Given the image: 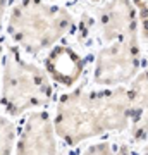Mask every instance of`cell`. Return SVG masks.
<instances>
[{
  "label": "cell",
  "mask_w": 148,
  "mask_h": 155,
  "mask_svg": "<svg viewBox=\"0 0 148 155\" xmlns=\"http://www.w3.org/2000/svg\"><path fill=\"white\" fill-rule=\"evenodd\" d=\"M54 88L47 71L33 62L24 61L16 48L4 54L0 105L9 116H22L26 112L41 109L50 102Z\"/></svg>",
  "instance_id": "3"
},
{
  "label": "cell",
  "mask_w": 148,
  "mask_h": 155,
  "mask_svg": "<svg viewBox=\"0 0 148 155\" xmlns=\"http://www.w3.org/2000/svg\"><path fill=\"white\" fill-rule=\"evenodd\" d=\"M91 2H98V0H91Z\"/></svg>",
  "instance_id": "15"
},
{
  "label": "cell",
  "mask_w": 148,
  "mask_h": 155,
  "mask_svg": "<svg viewBox=\"0 0 148 155\" xmlns=\"http://www.w3.org/2000/svg\"><path fill=\"white\" fill-rule=\"evenodd\" d=\"M4 47H2V43H0V76H2V62H4Z\"/></svg>",
  "instance_id": "13"
},
{
  "label": "cell",
  "mask_w": 148,
  "mask_h": 155,
  "mask_svg": "<svg viewBox=\"0 0 148 155\" xmlns=\"http://www.w3.org/2000/svg\"><path fill=\"white\" fill-rule=\"evenodd\" d=\"M16 127L5 116H0V155H12Z\"/></svg>",
  "instance_id": "9"
},
{
  "label": "cell",
  "mask_w": 148,
  "mask_h": 155,
  "mask_svg": "<svg viewBox=\"0 0 148 155\" xmlns=\"http://www.w3.org/2000/svg\"><path fill=\"white\" fill-rule=\"evenodd\" d=\"M16 155H57V133L47 112L28 114L16 143Z\"/></svg>",
  "instance_id": "5"
},
{
  "label": "cell",
  "mask_w": 148,
  "mask_h": 155,
  "mask_svg": "<svg viewBox=\"0 0 148 155\" xmlns=\"http://www.w3.org/2000/svg\"><path fill=\"white\" fill-rule=\"evenodd\" d=\"M100 38L110 43L115 40L138 35V16L131 0H109L98 12Z\"/></svg>",
  "instance_id": "6"
},
{
  "label": "cell",
  "mask_w": 148,
  "mask_h": 155,
  "mask_svg": "<svg viewBox=\"0 0 148 155\" xmlns=\"http://www.w3.org/2000/svg\"><path fill=\"white\" fill-rule=\"evenodd\" d=\"M134 9L138 16V29L143 40L148 41V0H134Z\"/></svg>",
  "instance_id": "11"
},
{
  "label": "cell",
  "mask_w": 148,
  "mask_h": 155,
  "mask_svg": "<svg viewBox=\"0 0 148 155\" xmlns=\"http://www.w3.org/2000/svg\"><path fill=\"white\" fill-rule=\"evenodd\" d=\"M74 26V17L67 9L45 0H19L7 19L11 40L29 54L52 48Z\"/></svg>",
  "instance_id": "2"
},
{
  "label": "cell",
  "mask_w": 148,
  "mask_h": 155,
  "mask_svg": "<svg viewBox=\"0 0 148 155\" xmlns=\"http://www.w3.org/2000/svg\"><path fill=\"white\" fill-rule=\"evenodd\" d=\"M7 4H9V0H0V29L4 26V17H5V12H7Z\"/></svg>",
  "instance_id": "12"
},
{
  "label": "cell",
  "mask_w": 148,
  "mask_h": 155,
  "mask_svg": "<svg viewBox=\"0 0 148 155\" xmlns=\"http://www.w3.org/2000/svg\"><path fill=\"white\" fill-rule=\"evenodd\" d=\"M140 61L141 48L138 35L110 41L97 54L93 69L95 83L105 88L129 83L140 71Z\"/></svg>",
  "instance_id": "4"
},
{
  "label": "cell",
  "mask_w": 148,
  "mask_h": 155,
  "mask_svg": "<svg viewBox=\"0 0 148 155\" xmlns=\"http://www.w3.org/2000/svg\"><path fill=\"white\" fill-rule=\"evenodd\" d=\"M127 105H129V126L134 140L148 138V69L138 72L131 79L127 88Z\"/></svg>",
  "instance_id": "7"
},
{
  "label": "cell",
  "mask_w": 148,
  "mask_h": 155,
  "mask_svg": "<svg viewBox=\"0 0 148 155\" xmlns=\"http://www.w3.org/2000/svg\"><path fill=\"white\" fill-rule=\"evenodd\" d=\"M81 155H133V152L127 145H112L110 141H104L88 147Z\"/></svg>",
  "instance_id": "10"
},
{
  "label": "cell",
  "mask_w": 148,
  "mask_h": 155,
  "mask_svg": "<svg viewBox=\"0 0 148 155\" xmlns=\"http://www.w3.org/2000/svg\"><path fill=\"white\" fill-rule=\"evenodd\" d=\"M138 155H148V138L145 140V147L141 148V152H140Z\"/></svg>",
  "instance_id": "14"
},
{
  "label": "cell",
  "mask_w": 148,
  "mask_h": 155,
  "mask_svg": "<svg viewBox=\"0 0 148 155\" xmlns=\"http://www.w3.org/2000/svg\"><path fill=\"white\" fill-rule=\"evenodd\" d=\"M84 62L77 52L69 48L67 45H59L50 50L45 61V71L54 78L57 83L64 86H72L81 76Z\"/></svg>",
  "instance_id": "8"
},
{
  "label": "cell",
  "mask_w": 148,
  "mask_h": 155,
  "mask_svg": "<svg viewBox=\"0 0 148 155\" xmlns=\"http://www.w3.org/2000/svg\"><path fill=\"white\" fill-rule=\"evenodd\" d=\"M127 126L129 105L126 86L76 88L62 95L55 107V133L67 145H77L105 133H119Z\"/></svg>",
  "instance_id": "1"
}]
</instances>
